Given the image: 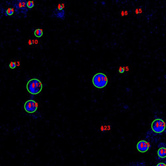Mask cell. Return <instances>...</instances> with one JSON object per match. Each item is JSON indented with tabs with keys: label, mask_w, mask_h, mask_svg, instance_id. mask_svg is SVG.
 I'll return each instance as SVG.
<instances>
[{
	"label": "cell",
	"mask_w": 166,
	"mask_h": 166,
	"mask_svg": "<svg viewBox=\"0 0 166 166\" xmlns=\"http://www.w3.org/2000/svg\"><path fill=\"white\" fill-rule=\"evenodd\" d=\"M27 89L31 95H38L43 89L42 83L40 80L36 78L31 79L27 84Z\"/></svg>",
	"instance_id": "cell-1"
},
{
	"label": "cell",
	"mask_w": 166,
	"mask_h": 166,
	"mask_svg": "<svg viewBox=\"0 0 166 166\" xmlns=\"http://www.w3.org/2000/svg\"><path fill=\"white\" fill-rule=\"evenodd\" d=\"M93 85L98 88H102L107 85L108 78L103 73H97L92 78Z\"/></svg>",
	"instance_id": "cell-2"
},
{
	"label": "cell",
	"mask_w": 166,
	"mask_h": 166,
	"mask_svg": "<svg viewBox=\"0 0 166 166\" xmlns=\"http://www.w3.org/2000/svg\"><path fill=\"white\" fill-rule=\"evenodd\" d=\"M166 128L165 123L163 120L160 118H157L151 123V129L155 133H162Z\"/></svg>",
	"instance_id": "cell-3"
},
{
	"label": "cell",
	"mask_w": 166,
	"mask_h": 166,
	"mask_svg": "<svg viewBox=\"0 0 166 166\" xmlns=\"http://www.w3.org/2000/svg\"><path fill=\"white\" fill-rule=\"evenodd\" d=\"M37 103L33 100H29L27 101L24 104L25 110L27 112L30 113V114L35 112L37 110Z\"/></svg>",
	"instance_id": "cell-4"
},
{
	"label": "cell",
	"mask_w": 166,
	"mask_h": 166,
	"mask_svg": "<svg viewBox=\"0 0 166 166\" xmlns=\"http://www.w3.org/2000/svg\"><path fill=\"white\" fill-rule=\"evenodd\" d=\"M149 148H150V145L145 140H141L137 144V150L142 153L146 152Z\"/></svg>",
	"instance_id": "cell-5"
},
{
	"label": "cell",
	"mask_w": 166,
	"mask_h": 166,
	"mask_svg": "<svg viewBox=\"0 0 166 166\" xmlns=\"http://www.w3.org/2000/svg\"><path fill=\"white\" fill-rule=\"evenodd\" d=\"M158 156L161 158H166V148L161 147L158 151Z\"/></svg>",
	"instance_id": "cell-6"
},
{
	"label": "cell",
	"mask_w": 166,
	"mask_h": 166,
	"mask_svg": "<svg viewBox=\"0 0 166 166\" xmlns=\"http://www.w3.org/2000/svg\"><path fill=\"white\" fill-rule=\"evenodd\" d=\"M35 36L36 37H41L43 36V32L41 29H36L34 32Z\"/></svg>",
	"instance_id": "cell-7"
},
{
	"label": "cell",
	"mask_w": 166,
	"mask_h": 166,
	"mask_svg": "<svg viewBox=\"0 0 166 166\" xmlns=\"http://www.w3.org/2000/svg\"><path fill=\"white\" fill-rule=\"evenodd\" d=\"M57 16L59 18H63L64 16H65V12H64V11H62V12H59V13H57Z\"/></svg>",
	"instance_id": "cell-8"
},
{
	"label": "cell",
	"mask_w": 166,
	"mask_h": 166,
	"mask_svg": "<svg viewBox=\"0 0 166 166\" xmlns=\"http://www.w3.org/2000/svg\"><path fill=\"white\" fill-rule=\"evenodd\" d=\"M7 14L9 15H12L13 14V10L12 9L9 8L7 10Z\"/></svg>",
	"instance_id": "cell-9"
},
{
	"label": "cell",
	"mask_w": 166,
	"mask_h": 166,
	"mask_svg": "<svg viewBox=\"0 0 166 166\" xmlns=\"http://www.w3.org/2000/svg\"><path fill=\"white\" fill-rule=\"evenodd\" d=\"M27 5V7L29 8H32V7H33V6H34V3L32 2H28Z\"/></svg>",
	"instance_id": "cell-10"
},
{
	"label": "cell",
	"mask_w": 166,
	"mask_h": 166,
	"mask_svg": "<svg viewBox=\"0 0 166 166\" xmlns=\"http://www.w3.org/2000/svg\"><path fill=\"white\" fill-rule=\"evenodd\" d=\"M9 67L11 68H15V67H16V65H15V63L14 62H12V63H10V64H9Z\"/></svg>",
	"instance_id": "cell-11"
},
{
	"label": "cell",
	"mask_w": 166,
	"mask_h": 166,
	"mask_svg": "<svg viewBox=\"0 0 166 166\" xmlns=\"http://www.w3.org/2000/svg\"><path fill=\"white\" fill-rule=\"evenodd\" d=\"M156 166H166V164L164 163H158Z\"/></svg>",
	"instance_id": "cell-12"
},
{
	"label": "cell",
	"mask_w": 166,
	"mask_h": 166,
	"mask_svg": "<svg viewBox=\"0 0 166 166\" xmlns=\"http://www.w3.org/2000/svg\"><path fill=\"white\" fill-rule=\"evenodd\" d=\"M59 9H60V10H61V9H63V7H61V6H59Z\"/></svg>",
	"instance_id": "cell-13"
}]
</instances>
